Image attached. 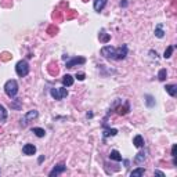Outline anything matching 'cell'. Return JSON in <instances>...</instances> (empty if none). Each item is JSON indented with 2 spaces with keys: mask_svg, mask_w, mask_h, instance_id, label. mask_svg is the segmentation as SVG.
<instances>
[{
  "mask_svg": "<svg viewBox=\"0 0 177 177\" xmlns=\"http://www.w3.org/2000/svg\"><path fill=\"white\" fill-rule=\"evenodd\" d=\"M101 56L108 60H123L127 56V44H123L119 48H115L112 46H104L101 48Z\"/></svg>",
  "mask_w": 177,
  "mask_h": 177,
  "instance_id": "cell-1",
  "label": "cell"
},
{
  "mask_svg": "<svg viewBox=\"0 0 177 177\" xmlns=\"http://www.w3.org/2000/svg\"><path fill=\"white\" fill-rule=\"evenodd\" d=\"M4 91H6V94H7L10 98H14V97L17 96V93H18V83H17V80L10 79V80L6 82Z\"/></svg>",
  "mask_w": 177,
  "mask_h": 177,
  "instance_id": "cell-2",
  "label": "cell"
},
{
  "mask_svg": "<svg viewBox=\"0 0 177 177\" xmlns=\"http://www.w3.org/2000/svg\"><path fill=\"white\" fill-rule=\"evenodd\" d=\"M15 72H17V75H18V76H21V78L26 76V75L29 73V64H28V61H25V60L18 61V62H17V65H15Z\"/></svg>",
  "mask_w": 177,
  "mask_h": 177,
  "instance_id": "cell-3",
  "label": "cell"
},
{
  "mask_svg": "<svg viewBox=\"0 0 177 177\" xmlns=\"http://www.w3.org/2000/svg\"><path fill=\"white\" fill-rule=\"evenodd\" d=\"M50 94L54 100H62L68 96V90L65 87H53L50 88Z\"/></svg>",
  "mask_w": 177,
  "mask_h": 177,
  "instance_id": "cell-4",
  "label": "cell"
},
{
  "mask_svg": "<svg viewBox=\"0 0 177 177\" xmlns=\"http://www.w3.org/2000/svg\"><path fill=\"white\" fill-rule=\"evenodd\" d=\"M85 62H86L85 57H73V58H71V60L67 61L65 67H67V68H73L75 65H83Z\"/></svg>",
  "mask_w": 177,
  "mask_h": 177,
  "instance_id": "cell-5",
  "label": "cell"
},
{
  "mask_svg": "<svg viewBox=\"0 0 177 177\" xmlns=\"http://www.w3.org/2000/svg\"><path fill=\"white\" fill-rule=\"evenodd\" d=\"M37 116H39V112H37L36 109H33V111H29L28 113H25L24 119L21 121V125H22V126H25V125H26V123H28L29 121H32V119H36Z\"/></svg>",
  "mask_w": 177,
  "mask_h": 177,
  "instance_id": "cell-6",
  "label": "cell"
},
{
  "mask_svg": "<svg viewBox=\"0 0 177 177\" xmlns=\"http://www.w3.org/2000/svg\"><path fill=\"white\" fill-rule=\"evenodd\" d=\"M67 170V166L64 165V163H60V165H57L54 166V169L48 173V176L50 177H57V176H60V174H62Z\"/></svg>",
  "mask_w": 177,
  "mask_h": 177,
  "instance_id": "cell-7",
  "label": "cell"
},
{
  "mask_svg": "<svg viewBox=\"0 0 177 177\" xmlns=\"http://www.w3.org/2000/svg\"><path fill=\"white\" fill-rule=\"evenodd\" d=\"M147 151H141V152H138L136 155V158H134V163H137V165H141V163H144V161L147 159Z\"/></svg>",
  "mask_w": 177,
  "mask_h": 177,
  "instance_id": "cell-8",
  "label": "cell"
},
{
  "mask_svg": "<svg viewBox=\"0 0 177 177\" xmlns=\"http://www.w3.org/2000/svg\"><path fill=\"white\" fill-rule=\"evenodd\" d=\"M107 3H108V0H94V10H96L97 12L102 11V8L107 6Z\"/></svg>",
  "mask_w": 177,
  "mask_h": 177,
  "instance_id": "cell-9",
  "label": "cell"
},
{
  "mask_svg": "<svg viewBox=\"0 0 177 177\" xmlns=\"http://www.w3.org/2000/svg\"><path fill=\"white\" fill-rule=\"evenodd\" d=\"M22 152H24L25 155H33V154L36 152V147L33 144H25L24 147H22Z\"/></svg>",
  "mask_w": 177,
  "mask_h": 177,
  "instance_id": "cell-10",
  "label": "cell"
},
{
  "mask_svg": "<svg viewBox=\"0 0 177 177\" xmlns=\"http://www.w3.org/2000/svg\"><path fill=\"white\" fill-rule=\"evenodd\" d=\"M133 144L136 145L137 148H143V147H144V138H143V136L137 134V136L133 138Z\"/></svg>",
  "mask_w": 177,
  "mask_h": 177,
  "instance_id": "cell-11",
  "label": "cell"
},
{
  "mask_svg": "<svg viewBox=\"0 0 177 177\" xmlns=\"http://www.w3.org/2000/svg\"><path fill=\"white\" fill-rule=\"evenodd\" d=\"M109 158L112 159V161H116V162H122V155L119 151H116V149H112L111 151V154H109Z\"/></svg>",
  "mask_w": 177,
  "mask_h": 177,
  "instance_id": "cell-12",
  "label": "cell"
},
{
  "mask_svg": "<svg viewBox=\"0 0 177 177\" xmlns=\"http://www.w3.org/2000/svg\"><path fill=\"white\" fill-rule=\"evenodd\" d=\"M166 91L169 93V96L176 97L177 96V85H166Z\"/></svg>",
  "mask_w": 177,
  "mask_h": 177,
  "instance_id": "cell-13",
  "label": "cell"
},
{
  "mask_svg": "<svg viewBox=\"0 0 177 177\" xmlns=\"http://www.w3.org/2000/svg\"><path fill=\"white\" fill-rule=\"evenodd\" d=\"M62 83H64L65 87H71V86L73 85V78L71 76V75H65V76L62 78Z\"/></svg>",
  "mask_w": 177,
  "mask_h": 177,
  "instance_id": "cell-14",
  "label": "cell"
},
{
  "mask_svg": "<svg viewBox=\"0 0 177 177\" xmlns=\"http://www.w3.org/2000/svg\"><path fill=\"white\" fill-rule=\"evenodd\" d=\"M31 132L35 133V134H36L37 137H40V138L46 136V130L42 129V127H32V129H31Z\"/></svg>",
  "mask_w": 177,
  "mask_h": 177,
  "instance_id": "cell-15",
  "label": "cell"
},
{
  "mask_svg": "<svg viewBox=\"0 0 177 177\" xmlns=\"http://www.w3.org/2000/svg\"><path fill=\"white\" fill-rule=\"evenodd\" d=\"M155 36L159 37V39H162V37L165 36V32H163V29H162V24H158L157 28H155Z\"/></svg>",
  "mask_w": 177,
  "mask_h": 177,
  "instance_id": "cell-16",
  "label": "cell"
},
{
  "mask_svg": "<svg viewBox=\"0 0 177 177\" xmlns=\"http://www.w3.org/2000/svg\"><path fill=\"white\" fill-rule=\"evenodd\" d=\"M145 173V169L144 167H138V169H134L133 172H130V176L132 177H140Z\"/></svg>",
  "mask_w": 177,
  "mask_h": 177,
  "instance_id": "cell-17",
  "label": "cell"
},
{
  "mask_svg": "<svg viewBox=\"0 0 177 177\" xmlns=\"http://www.w3.org/2000/svg\"><path fill=\"white\" fill-rule=\"evenodd\" d=\"M6 119H7V111L3 105H0V123L6 122Z\"/></svg>",
  "mask_w": 177,
  "mask_h": 177,
  "instance_id": "cell-18",
  "label": "cell"
},
{
  "mask_svg": "<svg viewBox=\"0 0 177 177\" xmlns=\"http://www.w3.org/2000/svg\"><path fill=\"white\" fill-rule=\"evenodd\" d=\"M166 78H167V71H166L165 68L161 69V71L158 72V79L161 82H163V80H166Z\"/></svg>",
  "mask_w": 177,
  "mask_h": 177,
  "instance_id": "cell-19",
  "label": "cell"
},
{
  "mask_svg": "<svg viewBox=\"0 0 177 177\" xmlns=\"http://www.w3.org/2000/svg\"><path fill=\"white\" fill-rule=\"evenodd\" d=\"M145 104H147V107H154L155 105V100H154V97L152 96H149V94H147L145 96Z\"/></svg>",
  "mask_w": 177,
  "mask_h": 177,
  "instance_id": "cell-20",
  "label": "cell"
},
{
  "mask_svg": "<svg viewBox=\"0 0 177 177\" xmlns=\"http://www.w3.org/2000/svg\"><path fill=\"white\" fill-rule=\"evenodd\" d=\"M173 51H174V46H169V47L165 50V53H163V57H165L166 60H167V58H170V57H172Z\"/></svg>",
  "mask_w": 177,
  "mask_h": 177,
  "instance_id": "cell-21",
  "label": "cell"
},
{
  "mask_svg": "<svg viewBox=\"0 0 177 177\" xmlns=\"http://www.w3.org/2000/svg\"><path fill=\"white\" fill-rule=\"evenodd\" d=\"M127 112H129V102H126L125 107H119V108H118V113H119V115H125V113H127Z\"/></svg>",
  "mask_w": 177,
  "mask_h": 177,
  "instance_id": "cell-22",
  "label": "cell"
},
{
  "mask_svg": "<svg viewBox=\"0 0 177 177\" xmlns=\"http://www.w3.org/2000/svg\"><path fill=\"white\" fill-rule=\"evenodd\" d=\"M116 134H118V130H116V129H105V130H104V137L116 136Z\"/></svg>",
  "mask_w": 177,
  "mask_h": 177,
  "instance_id": "cell-23",
  "label": "cell"
},
{
  "mask_svg": "<svg viewBox=\"0 0 177 177\" xmlns=\"http://www.w3.org/2000/svg\"><path fill=\"white\" fill-rule=\"evenodd\" d=\"M109 35H107V33H105V31L104 29H102V31H101V33H100V40L102 42V43H107V42L109 40Z\"/></svg>",
  "mask_w": 177,
  "mask_h": 177,
  "instance_id": "cell-24",
  "label": "cell"
},
{
  "mask_svg": "<svg viewBox=\"0 0 177 177\" xmlns=\"http://www.w3.org/2000/svg\"><path fill=\"white\" fill-rule=\"evenodd\" d=\"M85 73H76V79L78 80H85Z\"/></svg>",
  "mask_w": 177,
  "mask_h": 177,
  "instance_id": "cell-25",
  "label": "cell"
},
{
  "mask_svg": "<svg viewBox=\"0 0 177 177\" xmlns=\"http://www.w3.org/2000/svg\"><path fill=\"white\" fill-rule=\"evenodd\" d=\"M176 151H177V145L174 144L173 148H172V157H173V158H176Z\"/></svg>",
  "mask_w": 177,
  "mask_h": 177,
  "instance_id": "cell-26",
  "label": "cell"
},
{
  "mask_svg": "<svg viewBox=\"0 0 177 177\" xmlns=\"http://www.w3.org/2000/svg\"><path fill=\"white\" fill-rule=\"evenodd\" d=\"M155 174H158V176H165V174L162 173L161 170H155Z\"/></svg>",
  "mask_w": 177,
  "mask_h": 177,
  "instance_id": "cell-27",
  "label": "cell"
},
{
  "mask_svg": "<svg viewBox=\"0 0 177 177\" xmlns=\"http://www.w3.org/2000/svg\"><path fill=\"white\" fill-rule=\"evenodd\" d=\"M121 6H123V7H126V6H127V3H126V1H121Z\"/></svg>",
  "mask_w": 177,
  "mask_h": 177,
  "instance_id": "cell-28",
  "label": "cell"
}]
</instances>
